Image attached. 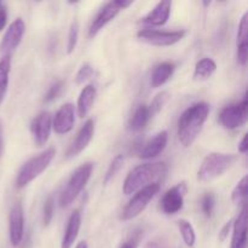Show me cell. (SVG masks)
I'll list each match as a JSON object with an SVG mask.
<instances>
[{"label":"cell","mask_w":248,"mask_h":248,"mask_svg":"<svg viewBox=\"0 0 248 248\" xmlns=\"http://www.w3.org/2000/svg\"><path fill=\"white\" fill-rule=\"evenodd\" d=\"M248 14L245 12L239 23L237 31V61L242 67L247 64L248 60Z\"/></svg>","instance_id":"19"},{"label":"cell","mask_w":248,"mask_h":248,"mask_svg":"<svg viewBox=\"0 0 248 248\" xmlns=\"http://www.w3.org/2000/svg\"><path fill=\"white\" fill-rule=\"evenodd\" d=\"M75 109L72 103H65L56 111L52 120V128L58 135L70 132L74 127Z\"/></svg>","instance_id":"14"},{"label":"cell","mask_w":248,"mask_h":248,"mask_svg":"<svg viewBox=\"0 0 248 248\" xmlns=\"http://www.w3.org/2000/svg\"><path fill=\"white\" fill-rule=\"evenodd\" d=\"M97 90L93 85H86L80 92L78 98V115L79 118H85L91 110L94 101H96Z\"/></svg>","instance_id":"21"},{"label":"cell","mask_w":248,"mask_h":248,"mask_svg":"<svg viewBox=\"0 0 248 248\" xmlns=\"http://www.w3.org/2000/svg\"><path fill=\"white\" fill-rule=\"evenodd\" d=\"M6 22H7L6 9L0 5V31L5 28V26H6Z\"/></svg>","instance_id":"36"},{"label":"cell","mask_w":248,"mask_h":248,"mask_svg":"<svg viewBox=\"0 0 248 248\" xmlns=\"http://www.w3.org/2000/svg\"><path fill=\"white\" fill-rule=\"evenodd\" d=\"M52 130V116L48 111H41L31 124V132L36 147H44L50 138Z\"/></svg>","instance_id":"11"},{"label":"cell","mask_w":248,"mask_h":248,"mask_svg":"<svg viewBox=\"0 0 248 248\" xmlns=\"http://www.w3.org/2000/svg\"><path fill=\"white\" fill-rule=\"evenodd\" d=\"M174 64L170 62L159 63L153 69L150 75V84L153 87H160L170 80V78L173 75Z\"/></svg>","instance_id":"22"},{"label":"cell","mask_w":248,"mask_h":248,"mask_svg":"<svg viewBox=\"0 0 248 248\" xmlns=\"http://www.w3.org/2000/svg\"><path fill=\"white\" fill-rule=\"evenodd\" d=\"M94 135V123L93 120H87L86 123L84 124L78 132L77 137L73 140L70 147L68 148L67 150V157H73L79 155L80 153L84 149H86L87 145L90 144V142L92 140Z\"/></svg>","instance_id":"15"},{"label":"cell","mask_w":248,"mask_h":248,"mask_svg":"<svg viewBox=\"0 0 248 248\" xmlns=\"http://www.w3.org/2000/svg\"><path fill=\"white\" fill-rule=\"evenodd\" d=\"M167 140H169V135L166 131H161V132L156 133L140 152V157L143 160L154 159V157L159 156L162 152L165 150L167 145Z\"/></svg>","instance_id":"18"},{"label":"cell","mask_w":248,"mask_h":248,"mask_svg":"<svg viewBox=\"0 0 248 248\" xmlns=\"http://www.w3.org/2000/svg\"><path fill=\"white\" fill-rule=\"evenodd\" d=\"M169 98H170V93L166 91L160 92L159 94H156V96L154 97V99L152 101L150 106L148 107V108H149L152 118H153V115H155V114H157L160 110H161L162 107H164L165 104H166V102L169 101Z\"/></svg>","instance_id":"28"},{"label":"cell","mask_w":248,"mask_h":248,"mask_svg":"<svg viewBox=\"0 0 248 248\" xmlns=\"http://www.w3.org/2000/svg\"><path fill=\"white\" fill-rule=\"evenodd\" d=\"M232 222H228L227 224H225L224 227H223L222 232H219V239L222 240V241H224V240L227 239L228 235H229L230 229H232Z\"/></svg>","instance_id":"37"},{"label":"cell","mask_w":248,"mask_h":248,"mask_svg":"<svg viewBox=\"0 0 248 248\" xmlns=\"http://www.w3.org/2000/svg\"><path fill=\"white\" fill-rule=\"evenodd\" d=\"M186 191H188V188H186V182H182L169 189L160 201V207L162 212L167 216L176 215L177 212H179L183 208L184 196Z\"/></svg>","instance_id":"10"},{"label":"cell","mask_w":248,"mask_h":248,"mask_svg":"<svg viewBox=\"0 0 248 248\" xmlns=\"http://www.w3.org/2000/svg\"><path fill=\"white\" fill-rule=\"evenodd\" d=\"M172 2L169 0L165 1L157 2L156 6L149 12L145 17L140 19V23L147 24V26L153 27H160L164 26L170 18V14H171Z\"/></svg>","instance_id":"16"},{"label":"cell","mask_w":248,"mask_h":248,"mask_svg":"<svg viewBox=\"0 0 248 248\" xmlns=\"http://www.w3.org/2000/svg\"><path fill=\"white\" fill-rule=\"evenodd\" d=\"M140 239V232H137L136 234H133L130 239L126 240V241L121 245L120 248H137Z\"/></svg>","instance_id":"35"},{"label":"cell","mask_w":248,"mask_h":248,"mask_svg":"<svg viewBox=\"0 0 248 248\" xmlns=\"http://www.w3.org/2000/svg\"><path fill=\"white\" fill-rule=\"evenodd\" d=\"M132 1H125V0H114V1H109L99 10L98 14L92 21L91 26H90L89 34L91 38L96 36L103 27H106L111 19L116 17V15L121 11V10L126 9V7L131 6Z\"/></svg>","instance_id":"8"},{"label":"cell","mask_w":248,"mask_h":248,"mask_svg":"<svg viewBox=\"0 0 248 248\" xmlns=\"http://www.w3.org/2000/svg\"><path fill=\"white\" fill-rule=\"evenodd\" d=\"M210 114V104L198 102L183 111L177 125V135L181 144L189 148L195 142Z\"/></svg>","instance_id":"1"},{"label":"cell","mask_w":248,"mask_h":248,"mask_svg":"<svg viewBox=\"0 0 248 248\" xmlns=\"http://www.w3.org/2000/svg\"><path fill=\"white\" fill-rule=\"evenodd\" d=\"M92 74H93V68H92L89 63H86V64L82 65V67L79 69V72L77 73V77H75V82H77L78 85L84 84V82L86 81L89 78H91Z\"/></svg>","instance_id":"34"},{"label":"cell","mask_w":248,"mask_h":248,"mask_svg":"<svg viewBox=\"0 0 248 248\" xmlns=\"http://www.w3.org/2000/svg\"><path fill=\"white\" fill-rule=\"evenodd\" d=\"M78 38H79V24L77 21L72 23L68 33V44H67V52L72 53L75 50L78 44Z\"/></svg>","instance_id":"31"},{"label":"cell","mask_w":248,"mask_h":248,"mask_svg":"<svg viewBox=\"0 0 248 248\" xmlns=\"http://www.w3.org/2000/svg\"><path fill=\"white\" fill-rule=\"evenodd\" d=\"M248 115V101L245 94L239 103L230 104L222 109L219 114V121L228 130H236L245 125Z\"/></svg>","instance_id":"7"},{"label":"cell","mask_w":248,"mask_h":248,"mask_svg":"<svg viewBox=\"0 0 248 248\" xmlns=\"http://www.w3.org/2000/svg\"><path fill=\"white\" fill-rule=\"evenodd\" d=\"M75 248H89V246H87L86 241H80L79 244L77 245V247Z\"/></svg>","instance_id":"40"},{"label":"cell","mask_w":248,"mask_h":248,"mask_svg":"<svg viewBox=\"0 0 248 248\" xmlns=\"http://www.w3.org/2000/svg\"><path fill=\"white\" fill-rule=\"evenodd\" d=\"M150 118H152V115H150L148 106L140 104V106H138L137 109L133 111L132 116H131L130 121H128V128H130L131 131H135V132L143 130V128L147 126V124L149 123Z\"/></svg>","instance_id":"23"},{"label":"cell","mask_w":248,"mask_h":248,"mask_svg":"<svg viewBox=\"0 0 248 248\" xmlns=\"http://www.w3.org/2000/svg\"><path fill=\"white\" fill-rule=\"evenodd\" d=\"M53 213H55V200H53L52 196H48L47 199L44 202V208H43V222L45 227H47L51 223L53 218Z\"/></svg>","instance_id":"30"},{"label":"cell","mask_w":248,"mask_h":248,"mask_svg":"<svg viewBox=\"0 0 248 248\" xmlns=\"http://www.w3.org/2000/svg\"><path fill=\"white\" fill-rule=\"evenodd\" d=\"M10 70H11V57L4 56L0 61V104L6 96L7 87H9Z\"/></svg>","instance_id":"25"},{"label":"cell","mask_w":248,"mask_h":248,"mask_svg":"<svg viewBox=\"0 0 248 248\" xmlns=\"http://www.w3.org/2000/svg\"><path fill=\"white\" fill-rule=\"evenodd\" d=\"M247 246V211L244 206L241 212L237 216L236 220L232 224V247L230 248H246Z\"/></svg>","instance_id":"17"},{"label":"cell","mask_w":248,"mask_h":248,"mask_svg":"<svg viewBox=\"0 0 248 248\" xmlns=\"http://www.w3.org/2000/svg\"><path fill=\"white\" fill-rule=\"evenodd\" d=\"M2 152H4V136H2V126L0 123V156L2 155Z\"/></svg>","instance_id":"39"},{"label":"cell","mask_w":248,"mask_h":248,"mask_svg":"<svg viewBox=\"0 0 248 248\" xmlns=\"http://www.w3.org/2000/svg\"><path fill=\"white\" fill-rule=\"evenodd\" d=\"M177 225L179 228V232H181L182 237H183L184 244L186 245L188 247L193 248L195 246L196 242V235H195V230H194V227L191 225L190 222L186 219H181L177 222Z\"/></svg>","instance_id":"26"},{"label":"cell","mask_w":248,"mask_h":248,"mask_svg":"<svg viewBox=\"0 0 248 248\" xmlns=\"http://www.w3.org/2000/svg\"><path fill=\"white\" fill-rule=\"evenodd\" d=\"M159 183L149 184V186H144L140 190H138L135 194V196L128 201L127 205L124 207L120 217L121 220H131L133 218L138 217L147 208V206L154 199V196L159 193Z\"/></svg>","instance_id":"6"},{"label":"cell","mask_w":248,"mask_h":248,"mask_svg":"<svg viewBox=\"0 0 248 248\" xmlns=\"http://www.w3.org/2000/svg\"><path fill=\"white\" fill-rule=\"evenodd\" d=\"M247 184H248V178L247 176H245L244 178L236 184L234 190H232V202L236 203V205L245 203V200H246V195H247Z\"/></svg>","instance_id":"27"},{"label":"cell","mask_w":248,"mask_h":248,"mask_svg":"<svg viewBox=\"0 0 248 248\" xmlns=\"http://www.w3.org/2000/svg\"><path fill=\"white\" fill-rule=\"evenodd\" d=\"M9 234L10 242L14 247H17L23 240L24 235V212L21 202H16L12 206L9 216Z\"/></svg>","instance_id":"13"},{"label":"cell","mask_w":248,"mask_h":248,"mask_svg":"<svg viewBox=\"0 0 248 248\" xmlns=\"http://www.w3.org/2000/svg\"><path fill=\"white\" fill-rule=\"evenodd\" d=\"M216 206V198L212 193H207L203 195L202 200H201V210H202L203 215L206 217H211L213 213Z\"/></svg>","instance_id":"32"},{"label":"cell","mask_w":248,"mask_h":248,"mask_svg":"<svg viewBox=\"0 0 248 248\" xmlns=\"http://www.w3.org/2000/svg\"><path fill=\"white\" fill-rule=\"evenodd\" d=\"M248 150V143H247V135H244L242 140L239 143V152L241 154H246Z\"/></svg>","instance_id":"38"},{"label":"cell","mask_w":248,"mask_h":248,"mask_svg":"<svg viewBox=\"0 0 248 248\" xmlns=\"http://www.w3.org/2000/svg\"><path fill=\"white\" fill-rule=\"evenodd\" d=\"M123 165H124V155H121V154L116 155V156L113 159V161H111V164L109 165L108 171H107L106 177H104V184H108L109 182H110L111 179L116 176V173L120 171V169L123 167Z\"/></svg>","instance_id":"29"},{"label":"cell","mask_w":248,"mask_h":248,"mask_svg":"<svg viewBox=\"0 0 248 248\" xmlns=\"http://www.w3.org/2000/svg\"><path fill=\"white\" fill-rule=\"evenodd\" d=\"M80 227H81V213L79 210H75L69 216V219L67 222L64 235H63L61 248H72L79 235Z\"/></svg>","instance_id":"20"},{"label":"cell","mask_w":248,"mask_h":248,"mask_svg":"<svg viewBox=\"0 0 248 248\" xmlns=\"http://www.w3.org/2000/svg\"><path fill=\"white\" fill-rule=\"evenodd\" d=\"M56 155V150L53 148H48L45 152L40 153L36 156L29 159L23 166L19 169L18 174L16 178V186L18 188L28 186L31 182H33L36 177L40 176L44 171L48 167L51 161Z\"/></svg>","instance_id":"4"},{"label":"cell","mask_w":248,"mask_h":248,"mask_svg":"<svg viewBox=\"0 0 248 248\" xmlns=\"http://www.w3.org/2000/svg\"><path fill=\"white\" fill-rule=\"evenodd\" d=\"M186 35L184 31H155V29H142L137 33V38L143 43L153 46H171L181 41Z\"/></svg>","instance_id":"9"},{"label":"cell","mask_w":248,"mask_h":248,"mask_svg":"<svg viewBox=\"0 0 248 248\" xmlns=\"http://www.w3.org/2000/svg\"><path fill=\"white\" fill-rule=\"evenodd\" d=\"M167 167L165 162L143 164L135 167L126 177L123 190L125 195H132L149 184L157 183L166 174Z\"/></svg>","instance_id":"2"},{"label":"cell","mask_w":248,"mask_h":248,"mask_svg":"<svg viewBox=\"0 0 248 248\" xmlns=\"http://www.w3.org/2000/svg\"><path fill=\"white\" fill-rule=\"evenodd\" d=\"M0 5H1V4H0Z\"/></svg>","instance_id":"42"},{"label":"cell","mask_w":248,"mask_h":248,"mask_svg":"<svg viewBox=\"0 0 248 248\" xmlns=\"http://www.w3.org/2000/svg\"><path fill=\"white\" fill-rule=\"evenodd\" d=\"M237 155L227 153H211L203 159L198 171V181L202 183L219 178L236 162Z\"/></svg>","instance_id":"3"},{"label":"cell","mask_w":248,"mask_h":248,"mask_svg":"<svg viewBox=\"0 0 248 248\" xmlns=\"http://www.w3.org/2000/svg\"><path fill=\"white\" fill-rule=\"evenodd\" d=\"M24 31H26V24H24L23 19H15L9 26L6 33L4 34V38L0 44V53H2L4 56H9L11 51H14L19 45L24 35Z\"/></svg>","instance_id":"12"},{"label":"cell","mask_w":248,"mask_h":248,"mask_svg":"<svg viewBox=\"0 0 248 248\" xmlns=\"http://www.w3.org/2000/svg\"><path fill=\"white\" fill-rule=\"evenodd\" d=\"M217 70V64L212 58H202L199 61L194 70V80H207Z\"/></svg>","instance_id":"24"},{"label":"cell","mask_w":248,"mask_h":248,"mask_svg":"<svg viewBox=\"0 0 248 248\" xmlns=\"http://www.w3.org/2000/svg\"><path fill=\"white\" fill-rule=\"evenodd\" d=\"M92 171H93V164L92 162H86L78 167L73 174L70 176L64 190L62 191L60 198L61 207H68L75 199L79 196L82 189L86 186L87 182L90 181Z\"/></svg>","instance_id":"5"},{"label":"cell","mask_w":248,"mask_h":248,"mask_svg":"<svg viewBox=\"0 0 248 248\" xmlns=\"http://www.w3.org/2000/svg\"><path fill=\"white\" fill-rule=\"evenodd\" d=\"M203 5H205V6H208V5H211V1H210V2L205 1V2H203Z\"/></svg>","instance_id":"41"},{"label":"cell","mask_w":248,"mask_h":248,"mask_svg":"<svg viewBox=\"0 0 248 248\" xmlns=\"http://www.w3.org/2000/svg\"><path fill=\"white\" fill-rule=\"evenodd\" d=\"M62 87H63L62 80H56L55 82H52V84H51V86L48 87L47 92H46L44 101H45L46 103H48V102H51V101H53L55 98H57L58 94H60V92L62 91Z\"/></svg>","instance_id":"33"}]
</instances>
